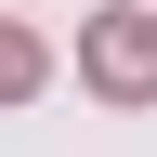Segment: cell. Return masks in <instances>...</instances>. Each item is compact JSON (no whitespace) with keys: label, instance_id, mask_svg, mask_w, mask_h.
I'll return each instance as SVG.
<instances>
[{"label":"cell","instance_id":"obj_1","mask_svg":"<svg viewBox=\"0 0 157 157\" xmlns=\"http://www.w3.org/2000/svg\"><path fill=\"white\" fill-rule=\"evenodd\" d=\"M92 78H105L118 105H144L157 92V13H105L92 26Z\"/></svg>","mask_w":157,"mask_h":157},{"label":"cell","instance_id":"obj_2","mask_svg":"<svg viewBox=\"0 0 157 157\" xmlns=\"http://www.w3.org/2000/svg\"><path fill=\"white\" fill-rule=\"evenodd\" d=\"M0 92H39V39H13V26H0Z\"/></svg>","mask_w":157,"mask_h":157}]
</instances>
